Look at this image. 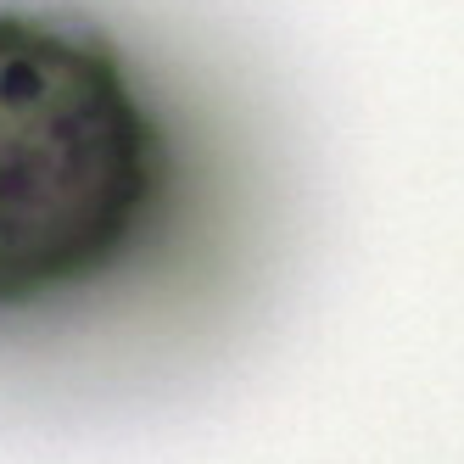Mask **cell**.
I'll use <instances>...</instances> for the list:
<instances>
[{"label": "cell", "instance_id": "obj_1", "mask_svg": "<svg viewBox=\"0 0 464 464\" xmlns=\"http://www.w3.org/2000/svg\"><path fill=\"white\" fill-rule=\"evenodd\" d=\"M185 151L79 0H0V330L79 308L169 241Z\"/></svg>", "mask_w": 464, "mask_h": 464}]
</instances>
